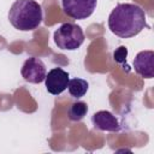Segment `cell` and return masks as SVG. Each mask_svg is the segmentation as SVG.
<instances>
[{
	"label": "cell",
	"instance_id": "9",
	"mask_svg": "<svg viewBox=\"0 0 154 154\" xmlns=\"http://www.w3.org/2000/svg\"><path fill=\"white\" fill-rule=\"evenodd\" d=\"M89 89V83L83 79V78H72V79H69V84H67V90H69V94L75 97V99H79L82 96H84L87 94Z\"/></svg>",
	"mask_w": 154,
	"mask_h": 154
},
{
	"label": "cell",
	"instance_id": "2",
	"mask_svg": "<svg viewBox=\"0 0 154 154\" xmlns=\"http://www.w3.org/2000/svg\"><path fill=\"white\" fill-rule=\"evenodd\" d=\"M43 14L41 5L35 0H16L8 11V20L20 31H31L40 26Z\"/></svg>",
	"mask_w": 154,
	"mask_h": 154
},
{
	"label": "cell",
	"instance_id": "11",
	"mask_svg": "<svg viewBox=\"0 0 154 154\" xmlns=\"http://www.w3.org/2000/svg\"><path fill=\"white\" fill-rule=\"evenodd\" d=\"M126 55H128V49L126 47L124 46H120L117 48V51H114L113 53V58H114V61L120 64L123 67H126V71H129V65L126 64Z\"/></svg>",
	"mask_w": 154,
	"mask_h": 154
},
{
	"label": "cell",
	"instance_id": "10",
	"mask_svg": "<svg viewBox=\"0 0 154 154\" xmlns=\"http://www.w3.org/2000/svg\"><path fill=\"white\" fill-rule=\"evenodd\" d=\"M88 113V105L83 101H76L70 105L67 109L69 119L72 122H79L82 120Z\"/></svg>",
	"mask_w": 154,
	"mask_h": 154
},
{
	"label": "cell",
	"instance_id": "7",
	"mask_svg": "<svg viewBox=\"0 0 154 154\" xmlns=\"http://www.w3.org/2000/svg\"><path fill=\"white\" fill-rule=\"evenodd\" d=\"M134 69L143 78L154 77V52L152 49L141 51L134 59Z\"/></svg>",
	"mask_w": 154,
	"mask_h": 154
},
{
	"label": "cell",
	"instance_id": "3",
	"mask_svg": "<svg viewBox=\"0 0 154 154\" xmlns=\"http://www.w3.org/2000/svg\"><path fill=\"white\" fill-rule=\"evenodd\" d=\"M54 43L60 49L75 51L84 42V32L82 28L75 23H63L53 35Z\"/></svg>",
	"mask_w": 154,
	"mask_h": 154
},
{
	"label": "cell",
	"instance_id": "4",
	"mask_svg": "<svg viewBox=\"0 0 154 154\" xmlns=\"http://www.w3.org/2000/svg\"><path fill=\"white\" fill-rule=\"evenodd\" d=\"M97 0H61V6L72 19H85L93 14Z\"/></svg>",
	"mask_w": 154,
	"mask_h": 154
},
{
	"label": "cell",
	"instance_id": "8",
	"mask_svg": "<svg viewBox=\"0 0 154 154\" xmlns=\"http://www.w3.org/2000/svg\"><path fill=\"white\" fill-rule=\"evenodd\" d=\"M91 123L95 129L100 131H109L116 132L120 130V125L116 116H113L108 111H99L95 112L91 117Z\"/></svg>",
	"mask_w": 154,
	"mask_h": 154
},
{
	"label": "cell",
	"instance_id": "1",
	"mask_svg": "<svg viewBox=\"0 0 154 154\" xmlns=\"http://www.w3.org/2000/svg\"><path fill=\"white\" fill-rule=\"evenodd\" d=\"M146 26V12L136 4H118L108 16V29L122 38L134 37Z\"/></svg>",
	"mask_w": 154,
	"mask_h": 154
},
{
	"label": "cell",
	"instance_id": "6",
	"mask_svg": "<svg viewBox=\"0 0 154 154\" xmlns=\"http://www.w3.org/2000/svg\"><path fill=\"white\" fill-rule=\"evenodd\" d=\"M70 76L66 71H64L60 67H54L48 71L45 78L46 89L52 95H59L65 89H67Z\"/></svg>",
	"mask_w": 154,
	"mask_h": 154
},
{
	"label": "cell",
	"instance_id": "5",
	"mask_svg": "<svg viewBox=\"0 0 154 154\" xmlns=\"http://www.w3.org/2000/svg\"><path fill=\"white\" fill-rule=\"evenodd\" d=\"M20 73H22V77L24 78V81H26L29 83L37 84V83H41L45 81L47 70H46L45 63L40 58L31 57L24 61Z\"/></svg>",
	"mask_w": 154,
	"mask_h": 154
}]
</instances>
